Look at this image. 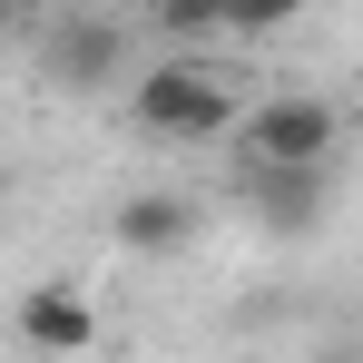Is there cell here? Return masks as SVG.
<instances>
[{"label":"cell","instance_id":"cell-1","mask_svg":"<svg viewBox=\"0 0 363 363\" xmlns=\"http://www.w3.org/2000/svg\"><path fill=\"white\" fill-rule=\"evenodd\" d=\"M128 118L147 128V138H167V147H196V138H236L245 108H236V89H226V79L167 60V69H147V79L128 89Z\"/></svg>","mask_w":363,"mask_h":363},{"label":"cell","instance_id":"cell-2","mask_svg":"<svg viewBox=\"0 0 363 363\" xmlns=\"http://www.w3.org/2000/svg\"><path fill=\"white\" fill-rule=\"evenodd\" d=\"M334 138H344L334 99H304V89H285V99H265V108H245V118H236L245 167H324Z\"/></svg>","mask_w":363,"mask_h":363},{"label":"cell","instance_id":"cell-3","mask_svg":"<svg viewBox=\"0 0 363 363\" xmlns=\"http://www.w3.org/2000/svg\"><path fill=\"white\" fill-rule=\"evenodd\" d=\"M20 344H30V354H89V344H99L89 295H79V285H30V295H20Z\"/></svg>","mask_w":363,"mask_h":363},{"label":"cell","instance_id":"cell-4","mask_svg":"<svg viewBox=\"0 0 363 363\" xmlns=\"http://www.w3.org/2000/svg\"><path fill=\"white\" fill-rule=\"evenodd\" d=\"M245 196L275 236H314L324 226V167H245Z\"/></svg>","mask_w":363,"mask_h":363},{"label":"cell","instance_id":"cell-5","mask_svg":"<svg viewBox=\"0 0 363 363\" xmlns=\"http://www.w3.org/2000/svg\"><path fill=\"white\" fill-rule=\"evenodd\" d=\"M118 60H128V40L108 20H60V30H50V79H60V89H108Z\"/></svg>","mask_w":363,"mask_h":363},{"label":"cell","instance_id":"cell-6","mask_svg":"<svg viewBox=\"0 0 363 363\" xmlns=\"http://www.w3.org/2000/svg\"><path fill=\"white\" fill-rule=\"evenodd\" d=\"M186 236H196V206L186 196H128L118 206V245H138V255H167Z\"/></svg>","mask_w":363,"mask_h":363},{"label":"cell","instance_id":"cell-7","mask_svg":"<svg viewBox=\"0 0 363 363\" xmlns=\"http://www.w3.org/2000/svg\"><path fill=\"white\" fill-rule=\"evenodd\" d=\"M147 20H157L167 40H206V30H226V40H236V0H157Z\"/></svg>","mask_w":363,"mask_h":363},{"label":"cell","instance_id":"cell-8","mask_svg":"<svg viewBox=\"0 0 363 363\" xmlns=\"http://www.w3.org/2000/svg\"><path fill=\"white\" fill-rule=\"evenodd\" d=\"M304 0H236V40H265V30H285Z\"/></svg>","mask_w":363,"mask_h":363},{"label":"cell","instance_id":"cell-9","mask_svg":"<svg viewBox=\"0 0 363 363\" xmlns=\"http://www.w3.org/2000/svg\"><path fill=\"white\" fill-rule=\"evenodd\" d=\"M314 363H363V354H354V344H334V354H314Z\"/></svg>","mask_w":363,"mask_h":363}]
</instances>
